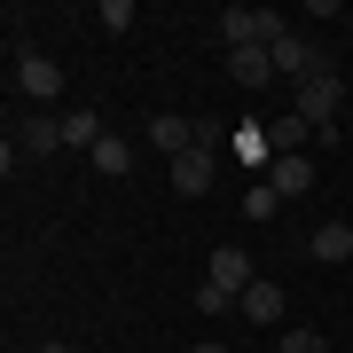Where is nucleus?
<instances>
[{
    "label": "nucleus",
    "mask_w": 353,
    "mask_h": 353,
    "mask_svg": "<svg viewBox=\"0 0 353 353\" xmlns=\"http://www.w3.org/2000/svg\"><path fill=\"white\" fill-rule=\"evenodd\" d=\"M338 110H345V79L338 71H314L306 87H290V118H306L314 134H338Z\"/></svg>",
    "instance_id": "1"
},
{
    "label": "nucleus",
    "mask_w": 353,
    "mask_h": 353,
    "mask_svg": "<svg viewBox=\"0 0 353 353\" xmlns=\"http://www.w3.org/2000/svg\"><path fill=\"white\" fill-rule=\"evenodd\" d=\"M212 32H220V48L236 55V48H275L290 24H283L275 8H220V16H212Z\"/></svg>",
    "instance_id": "2"
},
{
    "label": "nucleus",
    "mask_w": 353,
    "mask_h": 353,
    "mask_svg": "<svg viewBox=\"0 0 353 353\" xmlns=\"http://www.w3.org/2000/svg\"><path fill=\"white\" fill-rule=\"evenodd\" d=\"M16 94L55 102V94H63V63H55V55H39V48H24V55H16Z\"/></svg>",
    "instance_id": "3"
},
{
    "label": "nucleus",
    "mask_w": 353,
    "mask_h": 353,
    "mask_svg": "<svg viewBox=\"0 0 353 353\" xmlns=\"http://www.w3.org/2000/svg\"><path fill=\"white\" fill-rule=\"evenodd\" d=\"M204 283H212V290H220V299H243V290H252V283H259V267H252V259H243V252H236V243H220V252H212V259H204Z\"/></svg>",
    "instance_id": "4"
},
{
    "label": "nucleus",
    "mask_w": 353,
    "mask_h": 353,
    "mask_svg": "<svg viewBox=\"0 0 353 353\" xmlns=\"http://www.w3.org/2000/svg\"><path fill=\"white\" fill-rule=\"evenodd\" d=\"M314 71H330V63H322V48H314L306 32H283V39H275V79H290V87H306Z\"/></svg>",
    "instance_id": "5"
},
{
    "label": "nucleus",
    "mask_w": 353,
    "mask_h": 353,
    "mask_svg": "<svg viewBox=\"0 0 353 353\" xmlns=\"http://www.w3.org/2000/svg\"><path fill=\"white\" fill-rule=\"evenodd\" d=\"M236 314H243V322H259V330H275V322L290 314V299H283V283H267V275H259V283L236 299Z\"/></svg>",
    "instance_id": "6"
},
{
    "label": "nucleus",
    "mask_w": 353,
    "mask_h": 353,
    "mask_svg": "<svg viewBox=\"0 0 353 353\" xmlns=\"http://www.w3.org/2000/svg\"><path fill=\"white\" fill-rule=\"evenodd\" d=\"M306 252H314L322 267H345L353 259V220H322L314 236H306Z\"/></svg>",
    "instance_id": "7"
},
{
    "label": "nucleus",
    "mask_w": 353,
    "mask_h": 353,
    "mask_svg": "<svg viewBox=\"0 0 353 353\" xmlns=\"http://www.w3.org/2000/svg\"><path fill=\"white\" fill-rule=\"evenodd\" d=\"M228 79L236 87H275V48H236L228 55Z\"/></svg>",
    "instance_id": "8"
},
{
    "label": "nucleus",
    "mask_w": 353,
    "mask_h": 353,
    "mask_svg": "<svg viewBox=\"0 0 353 353\" xmlns=\"http://www.w3.org/2000/svg\"><path fill=\"white\" fill-rule=\"evenodd\" d=\"M102 134H110V126H102V110H94V102L63 110V150H87V157H94V141H102Z\"/></svg>",
    "instance_id": "9"
},
{
    "label": "nucleus",
    "mask_w": 353,
    "mask_h": 353,
    "mask_svg": "<svg viewBox=\"0 0 353 353\" xmlns=\"http://www.w3.org/2000/svg\"><path fill=\"white\" fill-rule=\"evenodd\" d=\"M16 150L24 157H55L63 150V118H24V126H16Z\"/></svg>",
    "instance_id": "10"
},
{
    "label": "nucleus",
    "mask_w": 353,
    "mask_h": 353,
    "mask_svg": "<svg viewBox=\"0 0 353 353\" xmlns=\"http://www.w3.org/2000/svg\"><path fill=\"white\" fill-rule=\"evenodd\" d=\"M267 181H275V196H306V189H314V157H275V165H267Z\"/></svg>",
    "instance_id": "11"
},
{
    "label": "nucleus",
    "mask_w": 353,
    "mask_h": 353,
    "mask_svg": "<svg viewBox=\"0 0 353 353\" xmlns=\"http://www.w3.org/2000/svg\"><path fill=\"white\" fill-rule=\"evenodd\" d=\"M150 150L189 157V150H196V126H189V118H173V110H165V118H150Z\"/></svg>",
    "instance_id": "12"
},
{
    "label": "nucleus",
    "mask_w": 353,
    "mask_h": 353,
    "mask_svg": "<svg viewBox=\"0 0 353 353\" xmlns=\"http://www.w3.org/2000/svg\"><path fill=\"white\" fill-rule=\"evenodd\" d=\"M173 189H181V196H204V189H212V150L173 157Z\"/></svg>",
    "instance_id": "13"
},
{
    "label": "nucleus",
    "mask_w": 353,
    "mask_h": 353,
    "mask_svg": "<svg viewBox=\"0 0 353 353\" xmlns=\"http://www.w3.org/2000/svg\"><path fill=\"white\" fill-rule=\"evenodd\" d=\"M94 173H110V181L134 173V141H126V134H102V141H94Z\"/></svg>",
    "instance_id": "14"
},
{
    "label": "nucleus",
    "mask_w": 353,
    "mask_h": 353,
    "mask_svg": "<svg viewBox=\"0 0 353 353\" xmlns=\"http://www.w3.org/2000/svg\"><path fill=\"white\" fill-rule=\"evenodd\" d=\"M236 157H243V165H275V150H267V126H236Z\"/></svg>",
    "instance_id": "15"
},
{
    "label": "nucleus",
    "mask_w": 353,
    "mask_h": 353,
    "mask_svg": "<svg viewBox=\"0 0 353 353\" xmlns=\"http://www.w3.org/2000/svg\"><path fill=\"white\" fill-rule=\"evenodd\" d=\"M275 212H283L275 181H252V196H243V220H275Z\"/></svg>",
    "instance_id": "16"
},
{
    "label": "nucleus",
    "mask_w": 353,
    "mask_h": 353,
    "mask_svg": "<svg viewBox=\"0 0 353 353\" xmlns=\"http://www.w3.org/2000/svg\"><path fill=\"white\" fill-rule=\"evenodd\" d=\"M94 24H102V32H134V0H102Z\"/></svg>",
    "instance_id": "17"
},
{
    "label": "nucleus",
    "mask_w": 353,
    "mask_h": 353,
    "mask_svg": "<svg viewBox=\"0 0 353 353\" xmlns=\"http://www.w3.org/2000/svg\"><path fill=\"white\" fill-rule=\"evenodd\" d=\"M275 345H283V353H330V338H322V330H283Z\"/></svg>",
    "instance_id": "18"
},
{
    "label": "nucleus",
    "mask_w": 353,
    "mask_h": 353,
    "mask_svg": "<svg viewBox=\"0 0 353 353\" xmlns=\"http://www.w3.org/2000/svg\"><path fill=\"white\" fill-rule=\"evenodd\" d=\"M189 353H228V345H220V338H196V345H189Z\"/></svg>",
    "instance_id": "19"
},
{
    "label": "nucleus",
    "mask_w": 353,
    "mask_h": 353,
    "mask_svg": "<svg viewBox=\"0 0 353 353\" xmlns=\"http://www.w3.org/2000/svg\"><path fill=\"white\" fill-rule=\"evenodd\" d=\"M39 353H71V345H63V338H48V345H39Z\"/></svg>",
    "instance_id": "20"
},
{
    "label": "nucleus",
    "mask_w": 353,
    "mask_h": 353,
    "mask_svg": "<svg viewBox=\"0 0 353 353\" xmlns=\"http://www.w3.org/2000/svg\"><path fill=\"white\" fill-rule=\"evenodd\" d=\"M259 353H283V345H259Z\"/></svg>",
    "instance_id": "21"
}]
</instances>
